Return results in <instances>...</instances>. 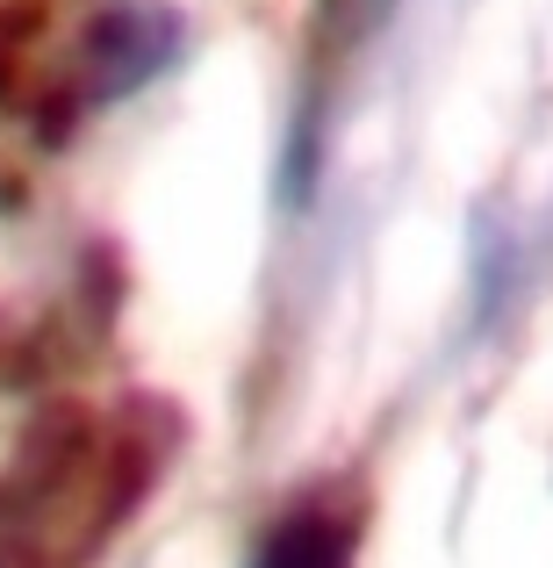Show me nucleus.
I'll use <instances>...</instances> for the list:
<instances>
[{"mask_svg":"<svg viewBox=\"0 0 553 568\" xmlns=\"http://www.w3.org/2000/svg\"><path fill=\"white\" fill-rule=\"evenodd\" d=\"M173 58H181V14L152 8V0H123V8H101L80 29L65 94L80 109H109V101H130L144 80H158Z\"/></svg>","mask_w":553,"mask_h":568,"instance_id":"obj_1","label":"nucleus"},{"mask_svg":"<svg viewBox=\"0 0 553 568\" xmlns=\"http://www.w3.org/2000/svg\"><path fill=\"white\" fill-rule=\"evenodd\" d=\"M252 568H352V532L324 511H295L266 532Z\"/></svg>","mask_w":553,"mask_h":568,"instance_id":"obj_2","label":"nucleus"}]
</instances>
